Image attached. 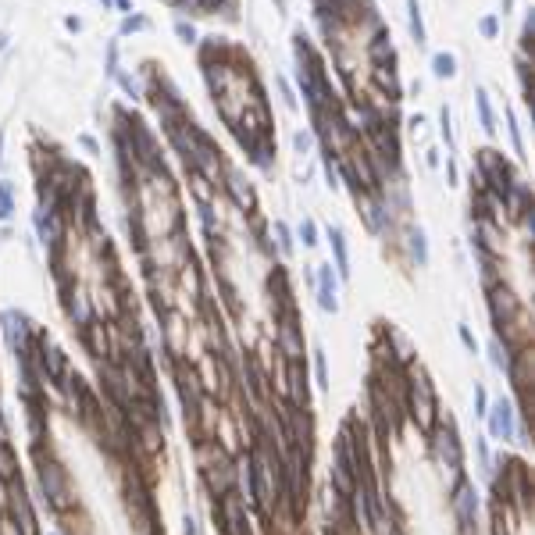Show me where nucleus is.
I'll return each mask as SVG.
<instances>
[{
    "mask_svg": "<svg viewBox=\"0 0 535 535\" xmlns=\"http://www.w3.org/2000/svg\"><path fill=\"white\" fill-rule=\"evenodd\" d=\"M36 475H40V492L47 499V507L57 511V514H68L72 511V489H68V475L54 457H43V450H36Z\"/></svg>",
    "mask_w": 535,
    "mask_h": 535,
    "instance_id": "f03ea898",
    "label": "nucleus"
},
{
    "mask_svg": "<svg viewBox=\"0 0 535 535\" xmlns=\"http://www.w3.org/2000/svg\"><path fill=\"white\" fill-rule=\"evenodd\" d=\"M50 535H54V532H50Z\"/></svg>",
    "mask_w": 535,
    "mask_h": 535,
    "instance_id": "9b49d317",
    "label": "nucleus"
},
{
    "mask_svg": "<svg viewBox=\"0 0 535 535\" xmlns=\"http://www.w3.org/2000/svg\"><path fill=\"white\" fill-rule=\"evenodd\" d=\"M485 403H489V400H485V389L475 386V414H489V411H485Z\"/></svg>",
    "mask_w": 535,
    "mask_h": 535,
    "instance_id": "9d476101",
    "label": "nucleus"
},
{
    "mask_svg": "<svg viewBox=\"0 0 535 535\" xmlns=\"http://www.w3.org/2000/svg\"><path fill=\"white\" fill-rule=\"evenodd\" d=\"M0 535H22V532H18V525H15L8 514H0Z\"/></svg>",
    "mask_w": 535,
    "mask_h": 535,
    "instance_id": "1a4fd4ad",
    "label": "nucleus"
},
{
    "mask_svg": "<svg viewBox=\"0 0 535 535\" xmlns=\"http://www.w3.org/2000/svg\"><path fill=\"white\" fill-rule=\"evenodd\" d=\"M453 507H457V521H460V532L471 535V528H475V511H479V499H475V489L471 485H457L453 492Z\"/></svg>",
    "mask_w": 535,
    "mask_h": 535,
    "instance_id": "20e7f679",
    "label": "nucleus"
},
{
    "mask_svg": "<svg viewBox=\"0 0 535 535\" xmlns=\"http://www.w3.org/2000/svg\"><path fill=\"white\" fill-rule=\"evenodd\" d=\"M8 499H11V482L0 479V514H8Z\"/></svg>",
    "mask_w": 535,
    "mask_h": 535,
    "instance_id": "6e6552de",
    "label": "nucleus"
},
{
    "mask_svg": "<svg viewBox=\"0 0 535 535\" xmlns=\"http://www.w3.org/2000/svg\"><path fill=\"white\" fill-rule=\"evenodd\" d=\"M207 72H211V82H214V93H218V107H222L225 121L239 133L243 146L254 150V157H268V107H264V93L250 72V61L246 65H229L225 57L207 61Z\"/></svg>",
    "mask_w": 535,
    "mask_h": 535,
    "instance_id": "f257e3e1",
    "label": "nucleus"
},
{
    "mask_svg": "<svg viewBox=\"0 0 535 535\" xmlns=\"http://www.w3.org/2000/svg\"><path fill=\"white\" fill-rule=\"evenodd\" d=\"M489 425H492V435H499V439H511L514 435V411H511V403H496L492 407V418H489Z\"/></svg>",
    "mask_w": 535,
    "mask_h": 535,
    "instance_id": "423d86ee",
    "label": "nucleus"
},
{
    "mask_svg": "<svg viewBox=\"0 0 535 535\" xmlns=\"http://www.w3.org/2000/svg\"><path fill=\"white\" fill-rule=\"evenodd\" d=\"M218 521H222L225 535H246V518H243V507H239V499H232L229 492H225L222 511H218Z\"/></svg>",
    "mask_w": 535,
    "mask_h": 535,
    "instance_id": "39448f33",
    "label": "nucleus"
},
{
    "mask_svg": "<svg viewBox=\"0 0 535 535\" xmlns=\"http://www.w3.org/2000/svg\"><path fill=\"white\" fill-rule=\"evenodd\" d=\"M0 479L4 482H15L18 479V460H15V450L4 435H0Z\"/></svg>",
    "mask_w": 535,
    "mask_h": 535,
    "instance_id": "0eeeda50",
    "label": "nucleus"
},
{
    "mask_svg": "<svg viewBox=\"0 0 535 535\" xmlns=\"http://www.w3.org/2000/svg\"><path fill=\"white\" fill-rule=\"evenodd\" d=\"M411 411H414V418H418V425L425 432L435 428V393H432V386H428V379L421 371L414 375V382H411Z\"/></svg>",
    "mask_w": 535,
    "mask_h": 535,
    "instance_id": "7ed1b4c3",
    "label": "nucleus"
}]
</instances>
